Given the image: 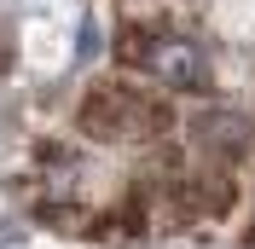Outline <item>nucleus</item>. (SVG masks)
Segmentation results:
<instances>
[{
    "instance_id": "nucleus-1",
    "label": "nucleus",
    "mask_w": 255,
    "mask_h": 249,
    "mask_svg": "<svg viewBox=\"0 0 255 249\" xmlns=\"http://www.w3.org/2000/svg\"><path fill=\"white\" fill-rule=\"evenodd\" d=\"M162 122H168L162 105L128 93V87H99V93H87V105H81V127H87L93 139H145V133H157Z\"/></svg>"
},
{
    "instance_id": "nucleus-2",
    "label": "nucleus",
    "mask_w": 255,
    "mask_h": 249,
    "mask_svg": "<svg viewBox=\"0 0 255 249\" xmlns=\"http://www.w3.org/2000/svg\"><path fill=\"white\" fill-rule=\"evenodd\" d=\"M139 64L162 81V87H174V93L209 87V52L197 47V41H186V35H157V41L139 52Z\"/></svg>"
},
{
    "instance_id": "nucleus-3",
    "label": "nucleus",
    "mask_w": 255,
    "mask_h": 249,
    "mask_svg": "<svg viewBox=\"0 0 255 249\" xmlns=\"http://www.w3.org/2000/svg\"><path fill=\"white\" fill-rule=\"evenodd\" d=\"M191 139L203 145V151H215V156H238L244 145H250V116L215 105V110H203V116L191 122Z\"/></svg>"
},
{
    "instance_id": "nucleus-4",
    "label": "nucleus",
    "mask_w": 255,
    "mask_h": 249,
    "mask_svg": "<svg viewBox=\"0 0 255 249\" xmlns=\"http://www.w3.org/2000/svg\"><path fill=\"white\" fill-rule=\"evenodd\" d=\"M6 64H12V41H6V29H0V76H6Z\"/></svg>"
}]
</instances>
